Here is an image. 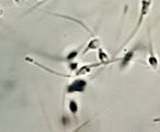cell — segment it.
Wrapping results in <instances>:
<instances>
[{"instance_id":"cell-1","label":"cell","mask_w":160,"mask_h":132,"mask_svg":"<svg viewBox=\"0 0 160 132\" xmlns=\"http://www.w3.org/2000/svg\"><path fill=\"white\" fill-rule=\"evenodd\" d=\"M151 6H152V0H142V1H140V10H139V14H138V19H137V21H136L135 28H134V30L132 31L131 35L126 39V41L124 42V44L120 47V50L122 49V47H124V45H126L127 43H128L129 41H131L132 39L136 35V33L138 32V30L140 29V25H142V22H144L145 18H146V17L148 16L149 12H150Z\"/></svg>"},{"instance_id":"cell-2","label":"cell","mask_w":160,"mask_h":132,"mask_svg":"<svg viewBox=\"0 0 160 132\" xmlns=\"http://www.w3.org/2000/svg\"><path fill=\"white\" fill-rule=\"evenodd\" d=\"M87 87L88 82L86 79L76 77L75 79L71 81V83H69L66 86V94H81L87 89Z\"/></svg>"},{"instance_id":"cell-3","label":"cell","mask_w":160,"mask_h":132,"mask_svg":"<svg viewBox=\"0 0 160 132\" xmlns=\"http://www.w3.org/2000/svg\"><path fill=\"white\" fill-rule=\"evenodd\" d=\"M148 46H149V51H148V57H147V63H148V65L153 71H157L158 67H159V58L157 57L155 51H153V44H152V41H151V35H149Z\"/></svg>"},{"instance_id":"cell-4","label":"cell","mask_w":160,"mask_h":132,"mask_svg":"<svg viewBox=\"0 0 160 132\" xmlns=\"http://www.w3.org/2000/svg\"><path fill=\"white\" fill-rule=\"evenodd\" d=\"M100 66H103L100 62H97V63H90V64H86L82 65V66H80L78 67L77 70L75 71V74L73 76L75 77H81V76H85V75H88L92 70L94 68H98Z\"/></svg>"},{"instance_id":"cell-5","label":"cell","mask_w":160,"mask_h":132,"mask_svg":"<svg viewBox=\"0 0 160 132\" xmlns=\"http://www.w3.org/2000/svg\"><path fill=\"white\" fill-rule=\"evenodd\" d=\"M137 47L138 46H134L129 50L128 52L124 54L121 58H118V62H120V70H125L129 65V63L133 61L134 56H135L136 52H137Z\"/></svg>"},{"instance_id":"cell-6","label":"cell","mask_w":160,"mask_h":132,"mask_svg":"<svg viewBox=\"0 0 160 132\" xmlns=\"http://www.w3.org/2000/svg\"><path fill=\"white\" fill-rule=\"evenodd\" d=\"M101 46V41L99 38H96V36H92V39L89 41V43L87 44V46L85 47L82 52V55H86L88 52L93 51V50H98L99 47Z\"/></svg>"},{"instance_id":"cell-7","label":"cell","mask_w":160,"mask_h":132,"mask_svg":"<svg viewBox=\"0 0 160 132\" xmlns=\"http://www.w3.org/2000/svg\"><path fill=\"white\" fill-rule=\"evenodd\" d=\"M98 60H99V62H100L101 64L103 65V66L113 62V61L110 60V57H109V55L107 54V52H105L101 46L98 49Z\"/></svg>"},{"instance_id":"cell-8","label":"cell","mask_w":160,"mask_h":132,"mask_svg":"<svg viewBox=\"0 0 160 132\" xmlns=\"http://www.w3.org/2000/svg\"><path fill=\"white\" fill-rule=\"evenodd\" d=\"M80 49H81V47H77L76 50H72V51L68 52V54H67V55L65 56V58H64L65 62H67V63L73 62V61H75L76 58H77V56L79 55Z\"/></svg>"},{"instance_id":"cell-9","label":"cell","mask_w":160,"mask_h":132,"mask_svg":"<svg viewBox=\"0 0 160 132\" xmlns=\"http://www.w3.org/2000/svg\"><path fill=\"white\" fill-rule=\"evenodd\" d=\"M68 110L71 112V114L76 116L79 111V105H78L76 99H69L68 101Z\"/></svg>"},{"instance_id":"cell-10","label":"cell","mask_w":160,"mask_h":132,"mask_svg":"<svg viewBox=\"0 0 160 132\" xmlns=\"http://www.w3.org/2000/svg\"><path fill=\"white\" fill-rule=\"evenodd\" d=\"M78 68V63L76 62H69L68 64V70L70 71V72H75L76 70Z\"/></svg>"},{"instance_id":"cell-11","label":"cell","mask_w":160,"mask_h":132,"mask_svg":"<svg viewBox=\"0 0 160 132\" xmlns=\"http://www.w3.org/2000/svg\"><path fill=\"white\" fill-rule=\"evenodd\" d=\"M13 1H14L16 3H23L24 0H13Z\"/></svg>"},{"instance_id":"cell-12","label":"cell","mask_w":160,"mask_h":132,"mask_svg":"<svg viewBox=\"0 0 160 132\" xmlns=\"http://www.w3.org/2000/svg\"><path fill=\"white\" fill-rule=\"evenodd\" d=\"M2 16V10H0V17Z\"/></svg>"}]
</instances>
